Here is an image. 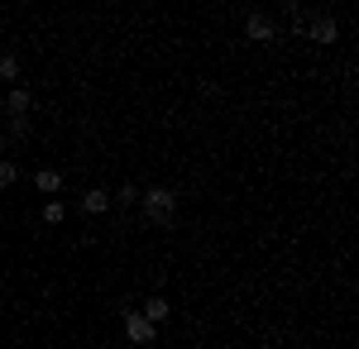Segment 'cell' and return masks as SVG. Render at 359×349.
<instances>
[{
	"mask_svg": "<svg viewBox=\"0 0 359 349\" xmlns=\"http://www.w3.org/2000/svg\"><path fill=\"white\" fill-rule=\"evenodd\" d=\"M135 201H139V187H135V182H125V187H120V191L111 196V206H120V211H130Z\"/></svg>",
	"mask_w": 359,
	"mask_h": 349,
	"instance_id": "8fae6325",
	"label": "cell"
},
{
	"mask_svg": "<svg viewBox=\"0 0 359 349\" xmlns=\"http://www.w3.org/2000/svg\"><path fill=\"white\" fill-rule=\"evenodd\" d=\"M34 187L43 191V196H57V191H62V172H57V167H39V172H34Z\"/></svg>",
	"mask_w": 359,
	"mask_h": 349,
	"instance_id": "ba28073f",
	"label": "cell"
},
{
	"mask_svg": "<svg viewBox=\"0 0 359 349\" xmlns=\"http://www.w3.org/2000/svg\"><path fill=\"white\" fill-rule=\"evenodd\" d=\"M125 340H130V345H139V349H149L154 340H158V325L144 321V316H139L130 301H125Z\"/></svg>",
	"mask_w": 359,
	"mask_h": 349,
	"instance_id": "7a4b0ae2",
	"label": "cell"
},
{
	"mask_svg": "<svg viewBox=\"0 0 359 349\" xmlns=\"http://www.w3.org/2000/svg\"><path fill=\"white\" fill-rule=\"evenodd\" d=\"M15 182H20V167H15L10 158H0V191H10Z\"/></svg>",
	"mask_w": 359,
	"mask_h": 349,
	"instance_id": "7c38bea8",
	"label": "cell"
},
{
	"mask_svg": "<svg viewBox=\"0 0 359 349\" xmlns=\"http://www.w3.org/2000/svg\"><path fill=\"white\" fill-rule=\"evenodd\" d=\"M5 144H10V139H5V135H0V158H5Z\"/></svg>",
	"mask_w": 359,
	"mask_h": 349,
	"instance_id": "5bb4252c",
	"label": "cell"
},
{
	"mask_svg": "<svg viewBox=\"0 0 359 349\" xmlns=\"http://www.w3.org/2000/svg\"><path fill=\"white\" fill-rule=\"evenodd\" d=\"M302 34L311 43H335V39H340V25H335L331 15H311V25H306Z\"/></svg>",
	"mask_w": 359,
	"mask_h": 349,
	"instance_id": "3957f363",
	"label": "cell"
},
{
	"mask_svg": "<svg viewBox=\"0 0 359 349\" xmlns=\"http://www.w3.org/2000/svg\"><path fill=\"white\" fill-rule=\"evenodd\" d=\"M168 311H172V301H168V296H144V311H139V316H144V321H154V325H163L168 321Z\"/></svg>",
	"mask_w": 359,
	"mask_h": 349,
	"instance_id": "8992f818",
	"label": "cell"
},
{
	"mask_svg": "<svg viewBox=\"0 0 359 349\" xmlns=\"http://www.w3.org/2000/svg\"><path fill=\"white\" fill-rule=\"evenodd\" d=\"M0 135H5V139H20V144H25V139L34 135V125H29V115H5Z\"/></svg>",
	"mask_w": 359,
	"mask_h": 349,
	"instance_id": "52a82bcc",
	"label": "cell"
},
{
	"mask_svg": "<svg viewBox=\"0 0 359 349\" xmlns=\"http://www.w3.org/2000/svg\"><path fill=\"white\" fill-rule=\"evenodd\" d=\"M245 34L254 39V43H269V39H278L273 15H249V20H245Z\"/></svg>",
	"mask_w": 359,
	"mask_h": 349,
	"instance_id": "5b68a950",
	"label": "cell"
},
{
	"mask_svg": "<svg viewBox=\"0 0 359 349\" xmlns=\"http://www.w3.org/2000/svg\"><path fill=\"white\" fill-rule=\"evenodd\" d=\"M0 81L20 86V57H15V53H0Z\"/></svg>",
	"mask_w": 359,
	"mask_h": 349,
	"instance_id": "30bf717a",
	"label": "cell"
},
{
	"mask_svg": "<svg viewBox=\"0 0 359 349\" xmlns=\"http://www.w3.org/2000/svg\"><path fill=\"white\" fill-rule=\"evenodd\" d=\"M82 211L86 215H106V211H111V196H106L101 187H86L82 191Z\"/></svg>",
	"mask_w": 359,
	"mask_h": 349,
	"instance_id": "9c48e42d",
	"label": "cell"
},
{
	"mask_svg": "<svg viewBox=\"0 0 359 349\" xmlns=\"http://www.w3.org/2000/svg\"><path fill=\"white\" fill-rule=\"evenodd\" d=\"M0 106H5V115H29V106H34V91H29V86H10V91L0 96Z\"/></svg>",
	"mask_w": 359,
	"mask_h": 349,
	"instance_id": "277c9868",
	"label": "cell"
},
{
	"mask_svg": "<svg viewBox=\"0 0 359 349\" xmlns=\"http://www.w3.org/2000/svg\"><path fill=\"white\" fill-rule=\"evenodd\" d=\"M62 215H67V206H62V201H48V206H43V225H62Z\"/></svg>",
	"mask_w": 359,
	"mask_h": 349,
	"instance_id": "4fadbf2b",
	"label": "cell"
},
{
	"mask_svg": "<svg viewBox=\"0 0 359 349\" xmlns=\"http://www.w3.org/2000/svg\"><path fill=\"white\" fill-rule=\"evenodd\" d=\"M139 201H144V220H149V225H172V220H177V191L163 187V182L149 187Z\"/></svg>",
	"mask_w": 359,
	"mask_h": 349,
	"instance_id": "6da1fadb",
	"label": "cell"
}]
</instances>
